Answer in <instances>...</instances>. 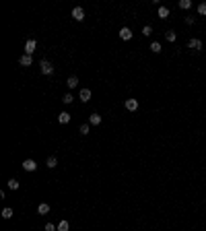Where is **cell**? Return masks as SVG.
Returning a JSON list of instances; mask_svg holds the SVG:
<instances>
[{
  "instance_id": "cell-16",
  "label": "cell",
  "mask_w": 206,
  "mask_h": 231,
  "mask_svg": "<svg viewBox=\"0 0 206 231\" xmlns=\"http://www.w3.org/2000/svg\"><path fill=\"white\" fill-rule=\"evenodd\" d=\"M68 229H70L68 221H60V223H58V231H68Z\"/></svg>"
},
{
  "instance_id": "cell-14",
  "label": "cell",
  "mask_w": 206,
  "mask_h": 231,
  "mask_svg": "<svg viewBox=\"0 0 206 231\" xmlns=\"http://www.w3.org/2000/svg\"><path fill=\"white\" fill-rule=\"evenodd\" d=\"M58 122H60V124H68V122H70V114L62 112V114L58 116Z\"/></svg>"
},
{
  "instance_id": "cell-26",
  "label": "cell",
  "mask_w": 206,
  "mask_h": 231,
  "mask_svg": "<svg viewBox=\"0 0 206 231\" xmlns=\"http://www.w3.org/2000/svg\"><path fill=\"white\" fill-rule=\"evenodd\" d=\"M142 33H144V35H150V33H153V27H150V25H146V27L142 29Z\"/></svg>"
},
{
  "instance_id": "cell-2",
  "label": "cell",
  "mask_w": 206,
  "mask_h": 231,
  "mask_svg": "<svg viewBox=\"0 0 206 231\" xmlns=\"http://www.w3.org/2000/svg\"><path fill=\"white\" fill-rule=\"evenodd\" d=\"M35 47H37V41H35V39H27V41H25V54L31 56L35 52Z\"/></svg>"
},
{
  "instance_id": "cell-15",
  "label": "cell",
  "mask_w": 206,
  "mask_h": 231,
  "mask_svg": "<svg viewBox=\"0 0 206 231\" xmlns=\"http://www.w3.org/2000/svg\"><path fill=\"white\" fill-rule=\"evenodd\" d=\"M2 219H12V208H2Z\"/></svg>"
},
{
  "instance_id": "cell-5",
  "label": "cell",
  "mask_w": 206,
  "mask_h": 231,
  "mask_svg": "<svg viewBox=\"0 0 206 231\" xmlns=\"http://www.w3.org/2000/svg\"><path fill=\"white\" fill-rule=\"evenodd\" d=\"M120 39H124V41L132 39V31H130V27H122V29H120Z\"/></svg>"
},
{
  "instance_id": "cell-20",
  "label": "cell",
  "mask_w": 206,
  "mask_h": 231,
  "mask_svg": "<svg viewBox=\"0 0 206 231\" xmlns=\"http://www.w3.org/2000/svg\"><path fill=\"white\" fill-rule=\"evenodd\" d=\"M56 165H58V159H56V157H50V159H47V167H50V169H54Z\"/></svg>"
},
{
  "instance_id": "cell-17",
  "label": "cell",
  "mask_w": 206,
  "mask_h": 231,
  "mask_svg": "<svg viewBox=\"0 0 206 231\" xmlns=\"http://www.w3.org/2000/svg\"><path fill=\"white\" fill-rule=\"evenodd\" d=\"M179 8H183V11L192 8V2H190V0H179Z\"/></svg>"
},
{
  "instance_id": "cell-4",
  "label": "cell",
  "mask_w": 206,
  "mask_h": 231,
  "mask_svg": "<svg viewBox=\"0 0 206 231\" xmlns=\"http://www.w3.org/2000/svg\"><path fill=\"white\" fill-rule=\"evenodd\" d=\"M23 169L25 171H35V169H37V163H35L33 159H25L23 161Z\"/></svg>"
},
{
  "instance_id": "cell-13",
  "label": "cell",
  "mask_w": 206,
  "mask_h": 231,
  "mask_svg": "<svg viewBox=\"0 0 206 231\" xmlns=\"http://www.w3.org/2000/svg\"><path fill=\"white\" fill-rule=\"evenodd\" d=\"M37 213H39V215H47V213H50V204H47V202H41V204L37 207Z\"/></svg>"
},
{
  "instance_id": "cell-23",
  "label": "cell",
  "mask_w": 206,
  "mask_h": 231,
  "mask_svg": "<svg viewBox=\"0 0 206 231\" xmlns=\"http://www.w3.org/2000/svg\"><path fill=\"white\" fill-rule=\"evenodd\" d=\"M8 188H11V190H17V188H19V182H17V180H8Z\"/></svg>"
},
{
  "instance_id": "cell-19",
  "label": "cell",
  "mask_w": 206,
  "mask_h": 231,
  "mask_svg": "<svg viewBox=\"0 0 206 231\" xmlns=\"http://www.w3.org/2000/svg\"><path fill=\"white\" fill-rule=\"evenodd\" d=\"M62 101H64V103H66V105H70V103H72V101H74V97H72V93H66Z\"/></svg>"
},
{
  "instance_id": "cell-7",
  "label": "cell",
  "mask_w": 206,
  "mask_h": 231,
  "mask_svg": "<svg viewBox=\"0 0 206 231\" xmlns=\"http://www.w3.org/2000/svg\"><path fill=\"white\" fill-rule=\"evenodd\" d=\"M89 124H91V126H99V124H101V116L99 114H91L89 116Z\"/></svg>"
},
{
  "instance_id": "cell-27",
  "label": "cell",
  "mask_w": 206,
  "mask_h": 231,
  "mask_svg": "<svg viewBox=\"0 0 206 231\" xmlns=\"http://www.w3.org/2000/svg\"><path fill=\"white\" fill-rule=\"evenodd\" d=\"M185 23H188V25H194V17H185Z\"/></svg>"
},
{
  "instance_id": "cell-8",
  "label": "cell",
  "mask_w": 206,
  "mask_h": 231,
  "mask_svg": "<svg viewBox=\"0 0 206 231\" xmlns=\"http://www.w3.org/2000/svg\"><path fill=\"white\" fill-rule=\"evenodd\" d=\"M66 85H68V89H76V87H79V79H76V76L72 74V76H68Z\"/></svg>"
},
{
  "instance_id": "cell-6",
  "label": "cell",
  "mask_w": 206,
  "mask_h": 231,
  "mask_svg": "<svg viewBox=\"0 0 206 231\" xmlns=\"http://www.w3.org/2000/svg\"><path fill=\"white\" fill-rule=\"evenodd\" d=\"M124 105H126L128 112H136V109H138V101H136V99H126V103H124Z\"/></svg>"
},
{
  "instance_id": "cell-1",
  "label": "cell",
  "mask_w": 206,
  "mask_h": 231,
  "mask_svg": "<svg viewBox=\"0 0 206 231\" xmlns=\"http://www.w3.org/2000/svg\"><path fill=\"white\" fill-rule=\"evenodd\" d=\"M41 74H46V76L54 74V66H52V62H47V60H41Z\"/></svg>"
},
{
  "instance_id": "cell-11",
  "label": "cell",
  "mask_w": 206,
  "mask_h": 231,
  "mask_svg": "<svg viewBox=\"0 0 206 231\" xmlns=\"http://www.w3.org/2000/svg\"><path fill=\"white\" fill-rule=\"evenodd\" d=\"M157 15H159V19H167V17H169V8H167V6H159Z\"/></svg>"
},
{
  "instance_id": "cell-18",
  "label": "cell",
  "mask_w": 206,
  "mask_h": 231,
  "mask_svg": "<svg viewBox=\"0 0 206 231\" xmlns=\"http://www.w3.org/2000/svg\"><path fill=\"white\" fill-rule=\"evenodd\" d=\"M89 132H91V124H82V126H80V134H82V136H87Z\"/></svg>"
},
{
  "instance_id": "cell-24",
  "label": "cell",
  "mask_w": 206,
  "mask_h": 231,
  "mask_svg": "<svg viewBox=\"0 0 206 231\" xmlns=\"http://www.w3.org/2000/svg\"><path fill=\"white\" fill-rule=\"evenodd\" d=\"M46 231H58V225H54V223H47V225H46Z\"/></svg>"
},
{
  "instance_id": "cell-22",
  "label": "cell",
  "mask_w": 206,
  "mask_h": 231,
  "mask_svg": "<svg viewBox=\"0 0 206 231\" xmlns=\"http://www.w3.org/2000/svg\"><path fill=\"white\" fill-rule=\"evenodd\" d=\"M165 37H167V41H175V37H177V35H175V31H167V35H165Z\"/></svg>"
},
{
  "instance_id": "cell-9",
  "label": "cell",
  "mask_w": 206,
  "mask_h": 231,
  "mask_svg": "<svg viewBox=\"0 0 206 231\" xmlns=\"http://www.w3.org/2000/svg\"><path fill=\"white\" fill-rule=\"evenodd\" d=\"M80 101H85V103L91 101V89H82L80 91Z\"/></svg>"
},
{
  "instance_id": "cell-12",
  "label": "cell",
  "mask_w": 206,
  "mask_h": 231,
  "mask_svg": "<svg viewBox=\"0 0 206 231\" xmlns=\"http://www.w3.org/2000/svg\"><path fill=\"white\" fill-rule=\"evenodd\" d=\"M188 46L192 47V50H200V47H202V41H200V39H190V41H188Z\"/></svg>"
},
{
  "instance_id": "cell-21",
  "label": "cell",
  "mask_w": 206,
  "mask_h": 231,
  "mask_svg": "<svg viewBox=\"0 0 206 231\" xmlns=\"http://www.w3.org/2000/svg\"><path fill=\"white\" fill-rule=\"evenodd\" d=\"M150 50H153L155 54H159V52H161V44H159V41H153V44H150Z\"/></svg>"
},
{
  "instance_id": "cell-3",
  "label": "cell",
  "mask_w": 206,
  "mask_h": 231,
  "mask_svg": "<svg viewBox=\"0 0 206 231\" xmlns=\"http://www.w3.org/2000/svg\"><path fill=\"white\" fill-rule=\"evenodd\" d=\"M70 15H72V19H74V21H82V19H85V11H82L80 6H74Z\"/></svg>"
},
{
  "instance_id": "cell-10",
  "label": "cell",
  "mask_w": 206,
  "mask_h": 231,
  "mask_svg": "<svg viewBox=\"0 0 206 231\" xmlns=\"http://www.w3.org/2000/svg\"><path fill=\"white\" fill-rule=\"evenodd\" d=\"M31 62H33V58L27 56V54H25V56H21V60H19V64H21V66H31Z\"/></svg>"
},
{
  "instance_id": "cell-25",
  "label": "cell",
  "mask_w": 206,
  "mask_h": 231,
  "mask_svg": "<svg viewBox=\"0 0 206 231\" xmlns=\"http://www.w3.org/2000/svg\"><path fill=\"white\" fill-rule=\"evenodd\" d=\"M198 12H200V15H206V2H202V4L198 6Z\"/></svg>"
}]
</instances>
